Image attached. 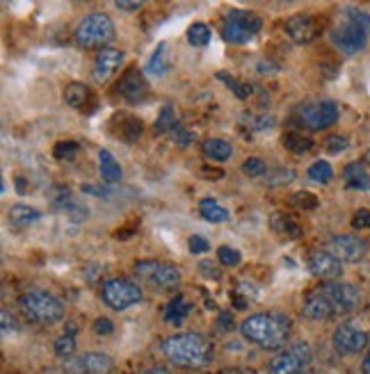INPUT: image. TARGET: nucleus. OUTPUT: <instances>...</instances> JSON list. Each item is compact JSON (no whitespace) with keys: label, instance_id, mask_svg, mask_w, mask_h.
Here are the masks:
<instances>
[{"label":"nucleus","instance_id":"nucleus-37","mask_svg":"<svg viewBox=\"0 0 370 374\" xmlns=\"http://www.w3.org/2000/svg\"><path fill=\"white\" fill-rule=\"evenodd\" d=\"M265 183L267 185H272V187H277V185H288V183H293L295 180V172L293 169H277V172H267L265 174Z\"/></svg>","mask_w":370,"mask_h":374},{"label":"nucleus","instance_id":"nucleus-26","mask_svg":"<svg viewBox=\"0 0 370 374\" xmlns=\"http://www.w3.org/2000/svg\"><path fill=\"white\" fill-rule=\"evenodd\" d=\"M272 231H277L279 235H286L290 237V240H299L302 235H304V231H302V226L290 217V214H284V212H274L272 214Z\"/></svg>","mask_w":370,"mask_h":374},{"label":"nucleus","instance_id":"nucleus-55","mask_svg":"<svg viewBox=\"0 0 370 374\" xmlns=\"http://www.w3.org/2000/svg\"><path fill=\"white\" fill-rule=\"evenodd\" d=\"M304 374H320V372H304Z\"/></svg>","mask_w":370,"mask_h":374},{"label":"nucleus","instance_id":"nucleus-51","mask_svg":"<svg viewBox=\"0 0 370 374\" xmlns=\"http://www.w3.org/2000/svg\"><path fill=\"white\" fill-rule=\"evenodd\" d=\"M220 324H222L224 331H229V328H233V317L229 313H222L220 315Z\"/></svg>","mask_w":370,"mask_h":374},{"label":"nucleus","instance_id":"nucleus-21","mask_svg":"<svg viewBox=\"0 0 370 374\" xmlns=\"http://www.w3.org/2000/svg\"><path fill=\"white\" fill-rule=\"evenodd\" d=\"M39 219H41V212L37 208L26 206V203H16V206L9 208V226L16 231H26Z\"/></svg>","mask_w":370,"mask_h":374},{"label":"nucleus","instance_id":"nucleus-13","mask_svg":"<svg viewBox=\"0 0 370 374\" xmlns=\"http://www.w3.org/2000/svg\"><path fill=\"white\" fill-rule=\"evenodd\" d=\"M149 83L147 78H144V71L140 69H128L119 78L117 83V96H121L126 103L130 105H138V103H144V100L149 98Z\"/></svg>","mask_w":370,"mask_h":374},{"label":"nucleus","instance_id":"nucleus-38","mask_svg":"<svg viewBox=\"0 0 370 374\" xmlns=\"http://www.w3.org/2000/svg\"><path fill=\"white\" fill-rule=\"evenodd\" d=\"M290 203H293V206L299 208V210H316L318 208V197L311 194V192H295V194L290 197Z\"/></svg>","mask_w":370,"mask_h":374},{"label":"nucleus","instance_id":"nucleus-10","mask_svg":"<svg viewBox=\"0 0 370 374\" xmlns=\"http://www.w3.org/2000/svg\"><path fill=\"white\" fill-rule=\"evenodd\" d=\"M313 363V351L307 343H295L267 363V374H304Z\"/></svg>","mask_w":370,"mask_h":374},{"label":"nucleus","instance_id":"nucleus-8","mask_svg":"<svg viewBox=\"0 0 370 374\" xmlns=\"http://www.w3.org/2000/svg\"><path fill=\"white\" fill-rule=\"evenodd\" d=\"M101 299H103L108 308L121 313L142 301V290L138 283H133L128 279H108L103 286H101Z\"/></svg>","mask_w":370,"mask_h":374},{"label":"nucleus","instance_id":"nucleus-27","mask_svg":"<svg viewBox=\"0 0 370 374\" xmlns=\"http://www.w3.org/2000/svg\"><path fill=\"white\" fill-rule=\"evenodd\" d=\"M201 151H204V155L212 162H227L233 155V146L227 140L212 137V140H206L204 144H201Z\"/></svg>","mask_w":370,"mask_h":374},{"label":"nucleus","instance_id":"nucleus-11","mask_svg":"<svg viewBox=\"0 0 370 374\" xmlns=\"http://www.w3.org/2000/svg\"><path fill=\"white\" fill-rule=\"evenodd\" d=\"M322 294L327 297V301L332 303V308L336 315H347L359 308L361 303V292H359L350 283H339V281H329L320 288Z\"/></svg>","mask_w":370,"mask_h":374},{"label":"nucleus","instance_id":"nucleus-49","mask_svg":"<svg viewBox=\"0 0 370 374\" xmlns=\"http://www.w3.org/2000/svg\"><path fill=\"white\" fill-rule=\"evenodd\" d=\"M83 192L85 194H96V197H108L110 194V189L106 185H83Z\"/></svg>","mask_w":370,"mask_h":374},{"label":"nucleus","instance_id":"nucleus-29","mask_svg":"<svg viewBox=\"0 0 370 374\" xmlns=\"http://www.w3.org/2000/svg\"><path fill=\"white\" fill-rule=\"evenodd\" d=\"M282 144H284V149L290 151V153H309L313 149V140L307 137L304 133H299V130H288L284 133V137H282Z\"/></svg>","mask_w":370,"mask_h":374},{"label":"nucleus","instance_id":"nucleus-47","mask_svg":"<svg viewBox=\"0 0 370 374\" xmlns=\"http://www.w3.org/2000/svg\"><path fill=\"white\" fill-rule=\"evenodd\" d=\"M94 331L98 336H110L112 331H115V324H112L108 317H98V320L94 322Z\"/></svg>","mask_w":370,"mask_h":374},{"label":"nucleus","instance_id":"nucleus-3","mask_svg":"<svg viewBox=\"0 0 370 374\" xmlns=\"http://www.w3.org/2000/svg\"><path fill=\"white\" fill-rule=\"evenodd\" d=\"M370 37V14L359 7L341 9L334 28L329 30V39L343 55H356L366 48Z\"/></svg>","mask_w":370,"mask_h":374},{"label":"nucleus","instance_id":"nucleus-25","mask_svg":"<svg viewBox=\"0 0 370 374\" xmlns=\"http://www.w3.org/2000/svg\"><path fill=\"white\" fill-rule=\"evenodd\" d=\"M345 185L350 189H370V176L366 172L364 162H350L343 169Z\"/></svg>","mask_w":370,"mask_h":374},{"label":"nucleus","instance_id":"nucleus-16","mask_svg":"<svg viewBox=\"0 0 370 374\" xmlns=\"http://www.w3.org/2000/svg\"><path fill=\"white\" fill-rule=\"evenodd\" d=\"M112 368H115V360L101 351H87L64 363V370H69L71 374H110Z\"/></svg>","mask_w":370,"mask_h":374},{"label":"nucleus","instance_id":"nucleus-23","mask_svg":"<svg viewBox=\"0 0 370 374\" xmlns=\"http://www.w3.org/2000/svg\"><path fill=\"white\" fill-rule=\"evenodd\" d=\"M115 121L121 123L119 130L115 133L119 140L128 142V144H133V142H138V140H140V135H142V130H144L142 119L128 115V112H123V115H115Z\"/></svg>","mask_w":370,"mask_h":374},{"label":"nucleus","instance_id":"nucleus-28","mask_svg":"<svg viewBox=\"0 0 370 374\" xmlns=\"http://www.w3.org/2000/svg\"><path fill=\"white\" fill-rule=\"evenodd\" d=\"M199 214H201V217H204L206 222H210V224H224V222H229V210L224 208V206H220V203H217L215 199H210V197H206V199L199 201Z\"/></svg>","mask_w":370,"mask_h":374},{"label":"nucleus","instance_id":"nucleus-2","mask_svg":"<svg viewBox=\"0 0 370 374\" xmlns=\"http://www.w3.org/2000/svg\"><path fill=\"white\" fill-rule=\"evenodd\" d=\"M163 354L165 358L174 363L178 368H187V370H197V368H206L208 363L215 356V349L212 343L201 333H176L163 340Z\"/></svg>","mask_w":370,"mask_h":374},{"label":"nucleus","instance_id":"nucleus-53","mask_svg":"<svg viewBox=\"0 0 370 374\" xmlns=\"http://www.w3.org/2000/svg\"><path fill=\"white\" fill-rule=\"evenodd\" d=\"M14 183H16V189H19V194H26V178H16L14 180Z\"/></svg>","mask_w":370,"mask_h":374},{"label":"nucleus","instance_id":"nucleus-15","mask_svg":"<svg viewBox=\"0 0 370 374\" xmlns=\"http://www.w3.org/2000/svg\"><path fill=\"white\" fill-rule=\"evenodd\" d=\"M329 251L341 263H361L368 254V244L356 235H334L329 240Z\"/></svg>","mask_w":370,"mask_h":374},{"label":"nucleus","instance_id":"nucleus-39","mask_svg":"<svg viewBox=\"0 0 370 374\" xmlns=\"http://www.w3.org/2000/svg\"><path fill=\"white\" fill-rule=\"evenodd\" d=\"M78 153V144L76 142H58L53 149V157L55 160H62V162H69L73 160Z\"/></svg>","mask_w":370,"mask_h":374},{"label":"nucleus","instance_id":"nucleus-31","mask_svg":"<svg viewBox=\"0 0 370 374\" xmlns=\"http://www.w3.org/2000/svg\"><path fill=\"white\" fill-rule=\"evenodd\" d=\"M190 308H192V306H190L185 299H183V294H176V297L167 303V308H165V320L170 322V324H181L183 320H185V315L190 313Z\"/></svg>","mask_w":370,"mask_h":374},{"label":"nucleus","instance_id":"nucleus-22","mask_svg":"<svg viewBox=\"0 0 370 374\" xmlns=\"http://www.w3.org/2000/svg\"><path fill=\"white\" fill-rule=\"evenodd\" d=\"M92 100H94V94L85 83H69L64 87V103L73 110H85Z\"/></svg>","mask_w":370,"mask_h":374},{"label":"nucleus","instance_id":"nucleus-12","mask_svg":"<svg viewBox=\"0 0 370 374\" xmlns=\"http://www.w3.org/2000/svg\"><path fill=\"white\" fill-rule=\"evenodd\" d=\"M332 343H334V349L339 351V354L354 356V354H359V351H364V349L370 347V336H368V331L359 328L356 324L345 322L341 326H336Z\"/></svg>","mask_w":370,"mask_h":374},{"label":"nucleus","instance_id":"nucleus-17","mask_svg":"<svg viewBox=\"0 0 370 374\" xmlns=\"http://www.w3.org/2000/svg\"><path fill=\"white\" fill-rule=\"evenodd\" d=\"M123 60H126V53L119 51V48H103V51H98L96 60H94V69H92L94 83L106 85L110 78L121 69Z\"/></svg>","mask_w":370,"mask_h":374},{"label":"nucleus","instance_id":"nucleus-48","mask_svg":"<svg viewBox=\"0 0 370 374\" xmlns=\"http://www.w3.org/2000/svg\"><path fill=\"white\" fill-rule=\"evenodd\" d=\"M0 317H3V331L9 333V331H16V320L12 315H9V311L5 308L3 313H0Z\"/></svg>","mask_w":370,"mask_h":374},{"label":"nucleus","instance_id":"nucleus-6","mask_svg":"<svg viewBox=\"0 0 370 374\" xmlns=\"http://www.w3.org/2000/svg\"><path fill=\"white\" fill-rule=\"evenodd\" d=\"M263 21L254 12H242V9H231L224 19L222 26V37L227 43H247L252 41L261 32Z\"/></svg>","mask_w":370,"mask_h":374},{"label":"nucleus","instance_id":"nucleus-20","mask_svg":"<svg viewBox=\"0 0 370 374\" xmlns=\"http://www.w3.org/2000/svg\"><path fill=\"white\" fill-rule=\"evenodd\" d=\"M53 208L64 212L66 217H69V222H73V224H81L89 217V208L78 199H73L69 189H60L58 194L53 197Z\"/></svg>","mask_w":370,"mask_h":374},{"label":"nucleus","instance_id":"nucleus-34","mask_svg":"<svg viewBox=\"0 0 370 374\" xmlns=\"http://www.w3.org/2000/svg\"><path fill=\"white\" fill-rule=\"evenodd\" d=\"M309 178L313 180V183H320V185H327L329 180L334 178V169L329 162H324V160H318V162H313L309 167Z\"/></svg>","mask_w":370,"mask_h":374},{"label":"nucleus","instance_id":"nucleus-1","mask_svg":"<svg viewBox=\"0 0 370 374\" xmlns=\"http://www.w3.org/2000/svg\"><path fill=\"white\" fill-rule=\"evenodd\" d=\"M290 326H293V322L286 313H256L242 320L240 333L252 345H259L267 351H277L288 343Z\"/></svg>","mask_w":370,"mask_h":374},{"label":"nucleus","instance_id":"nucleus-19","mask_svg":"<svg viewBox=\"0 0 370 374\" xmlns=\"http://www.w3.org/2000/svg\"><path fill=\"white\" fill-rule=\"evenodd\" d=\"M302 315H304L307 320H311V322H324V320L336 317L332 303L327 301V297H324L320 288L313 290L304 299V303H302Z\"/></svg>","mask_w":370,"mask_h":374},{"label":"nucleus","instance_id":"nucleus-45","mask_svg":"<svg viewBox=\"0 0 370 374\" xmlns=\"http://www.w3.org/2000/svg\"><path fill=\"white\" fill-rule=\"evenodd\" d=\"M172 140L181 146V149H185V146H190L195 142V135L192 133H187L185 128H181V126H176L174 130H172Z\"/></svg>","mask_w":370,"mask_h":374},{"label":"nucleus","instance_id":"nucleus-46","mask_svg":"<svg viewBox=\"0 0 370 374\" xmlns=\"http://www.w3.org/2000/svg\"><path fill=\"white\" fill-rule=\"evenodd\" d=\"M352 226L356 231H366L370 229V210L361 208V210H356L354 212V217H352Z\"/></svg>","mask_w":370,"mask_h":374},{"label":"nucleus","instance_id":"nucleus-40","mask_svg":"<svg viewBox=\"0 0 370 374\" xmlns=\"http://www.w3.org/2000/svg\"><path fill=\"white\" fill-rule=\"evenodd\" d=\"M217 258H220V263L224 267H238L240 260H242L240 251H238V249H233V246H220L217 249Z\"/></svg>","mask_w":370,"mask_h":374},{"label":"nucleus","instance_id":"nucleus-35","mask_svg":"<svg viewBox=\"0 0 370 374\" xmlns=\"http://www.w3.org/2000/svg\"><path fill=\"white\" fill-rule=\"evenodd\" d=\"M217 80H222L224 85H227L231 92L238 96L240 100H245V98H250L252 96V87L250 85H245V83H240L238 78H233V76H229V73H224V71H220L217 73Z\"/></svg>","mask_w":370,"mask_h":374},{"label":"nucleus","instance_id":"nucleus-42","mask_svg":"<svg viewBox=\"0 0 370 374\" xmlns=\"http://www.w3.org/2000/svg\"><path fill=\"white\" fill-rule=\"evenodd\" d=\"M197 269L201 271V276H206L210 281H220L222 279V271H220V267L215 263H212V260H201Z\"/></svg>","mask_w":370,"mask_h":374},{"label":"nucleus","instance_id":"nucleus-32","mask_svg":"<svg viewBox=\"0 0 370 374\" xmlns=\"http://www.w3.org/2000/svg\"><path fill=\"white\" fill-rule=\"evenodd\" d=\"M176 126H178V121H176L174 110H172L170 105H165V108L160 110L158 119H155V123H153V133H155V135H167V133H172Z\"/></svg>","mask_w":370,"mask_h":374},{"label":"nucleus","instance_id":"nucleus-24","mask_svg":"<svg viewBox=\"0 0 370 374\" xmlns=\"http://www.w3.org/2000/svg\"><path fill=\"white\" fill-rule=\"evenodd\" d=\"M98 172H101V178H103L106 185H115L121 180V167L108 149L98 151Z\"/></svg>","mask_w":370,"mask_h":374},{"label":"nucleus","instance_id":"nucleus-4","mask_svg":"<svg viewBox=\"0 0 370 374\" xmlns=\"http://www.w3.org/2000/svg\"><path fill=\"white\" fill-rule=\"evenodd\" d=\"M19 308L30 322L51 326L64 317V303L46 290H28L19 297Z\"/></svg>","mask_w":370,"mask_h":374},{"label":"nucleus","instance_id":"nucleus-50","mask_svg":"<svg viewBox=\"0 0 370 374\" xmlns=\"http://www.w3.org/2000/svg\"><path fill=\"white\" fill-rule=\"evenodd\" d=\"M115 7L121 9V12H140V9H142V3H126V0H117Z\"/></svg>","mask_w":370,"mask_h":374},{"label":"nucleus","instance_id":"nucleus-7","mask_svg":"<svg viewBox=\"0 0 370 374\" xmlns=\"http://www.w3.org/2000/svg\"><path fill=\"white\" fill-rule=\"evenodd\" d=\"M133 269H135V274L142 281H147L149 286L165 290V292L176 290L183 281L181 269L172 263H165V260H140Z\"/></svg>","mask_w":370,"mask_h":374},{"label":"nucleus","instance_id":"nucleus-41","mask_svg":"<svg viewBox=\"0 0 370 374\" xmlns=\"http://www.w3.org/2000/svg\"><path fill=\"white\" fill-rule=\"evenodd\" d=\"M242 172L247 176H252V178H259V176L267 174V167H265V162L261 160V157H247V160L242 162Z\"/></svg>","mask_w":370,"mask_h":374},{"label":"nucleus","instance_id":"nucleus-5","mask_svg":"<svg viewBox=\"0 0 370 374\" xmlns=\"http://www.w3.org/2000/svg\"><path fill=\"white\" fill-rule=\"evenodd\" d=\"M73 39L81 48H108V43L115 39V24L103 12L87 14L81 24H78Z\"/></svg>","mask_w":370,"mask_h":374},{"label":"nucleus","instance_id":"nucleus-14","mask_svg":"<svg viewBox=\"0 0 370 374\" xmlns=\"http://www.w3.org/2000/svg\"><path fill=\"white\" fill-rule=\"evenodd\" d=\"M286 32L295 43L307 46V43L316 41L320 37L322 24H320V19L313 14H295L286 21Z\"/></svg>","mask_w":370,"mask_h":374},{"label":"nucleus","instance_id":"nucleus-33","mask_svg":"<svg viewBox=\"0 0 370 374\" xmlns=\"http://www.w3.org/2000/svg\"><path fill=\"white\" fill-rule=\"evenodd\" d=\"M210 28L206 24H192L187 28V41H190V46H195V48H201V46H208L210 43Z\"/></svg>","mask_w":370,"mask_h":374},{"label":"nucleus","instance_id":"nucleus-52","mask_svg":"<svg viewBox=\"0 0 370 374\" xmlns=\"http://www.w3.org/2000/svg\"><path fill=\"white\" fill-rule=\"evenodd\" d=\"M361 374H370V347H368L366 356H364V363H361Z\"/></svg>","mask_w":370,"mask_h":374},{"label":"nucleus","instance_id":"nucleus-43","mask_svg":"<svg viewBox=\"0 0 370 374\" xmlns=\"http://www.w3.org/2000/svg\"><path fill=\"white\" fill-rule=\"evenodd\" d=\"M324 149L329 153H341L347 149V137H343V135H329V137L324 140Z\"/></svg>","mask_w":370,"mask_h":374},{"label":"nucleus","instance_id":"nucleus-18","mask_svg":"<svg viewBox=\"0 0 370 374\" xmlns=\"http://www.w3.org/2000/svg\"><path fill=\"white\" fill-rule=\"evenodd\" d=\"M309 269L313 276L329 283L343 274V263L332 251H313L309 256Z\"/></svg>","mask_w":370,"mask_h":374},{"label":"nucleus","instance_id":"nucleus-44","mask_svg":"<svg viewBox=\"0 0 370 374\" xmlns=\"http://www.w3.org/2000/svg\"><path fill=\"white\" fill-rule=\"evenodd\" d=\"M187 249H190V254H192V256H199V254H206L208 249H210V244H208L206 237L192 235V237L187 240Z\"/></svg>","mask_w":370,"mask_h":374},{"label":"nucleus","instance_id":"nucleus-9","mask_svg":"<svg viewBox=\"0 0 370 374\" xmlns=\"http://www.w3.org/2000/svg\"><path fill=\"white\" fill-rule=\"evenodd\" d=\"M295 119L299 126H304L307 130H327L339 121V105L334 100H316V103L299 105L295 112Z\"/></svg>","mask_w":370,"mask_h":374},{"label":"nucleus","instance_id":"nucleus-36","mask_svg":"<svg viewBox=\"0 0 370 374\" xmlns=\"http://www.w3.org/2000/svg\"><path fill=\"white\" fill-rule=\"evenodd\" d=\"M55 354H58L60 358L69 360L73 354H76V338H73V328L69 333L60 336L58 340H55Z\"/></svg>","mask_w":370,"mask_h":374},{"label":"nucleus","instance_id":"nucleus-54","mask_svg":"<svg viewBox=\"0 0 370 374\" xmlns=\"http://www.w3.org/2000/svg\"><path fill=\"white\" fill-rule=\"evenodd\" d=\"M142 374H170L165 368H149V370H144Z\"/></svg>","mask_w":370,"mask_h":374},{"label":"nucleus","instance_id":"nucleus-30","mask_svg":"<svg viewBox=\"0 0 370 374\" xmlns=\"http://www.w3.org/2000/svg\"><path fill=\"white\" fill-rule=\"evenodd\" d=\"M167 71H170V60H167V43H160V46L155 48L153 55L149 58L147 66H144V73L160 78V76H165Z\"/></svg>","mask_w":370,"mask_h":374}]
</instances>
